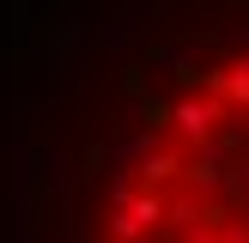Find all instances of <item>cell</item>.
<instances>
[{
	"label": "cell",
	"instance_id": "obj_1",
	"mask_svg": "<svg viewBox=\"0 0 249 243\" xmlns=\"http://www.w3.org/2000/svg\"><path fill=\"white\" fill-rule=\"evenodd\" d=\"M85 243H249V43L201 55L152 97Z\"/></svg>",
	"mask_w": 249,
	"mask_h": 243
}]
</instances>
